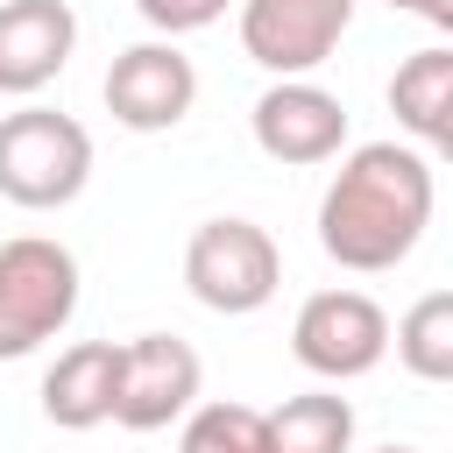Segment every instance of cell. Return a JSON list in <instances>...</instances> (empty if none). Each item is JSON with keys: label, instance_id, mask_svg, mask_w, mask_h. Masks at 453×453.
Listing matches in <instances>:
<instances>
[{"label": "cell", "instance_id": "obj_1", "mask_svg": "<svg viewBox=\"0 0 453 453\" xmlns=\"http://www.w3.org/2000/svg\"><path fill=\"white\" fill-rule=\"evenodd\" d=\"M432 198H439V177H432L425 149L361 142L340 156V170L319 198V248L354 276H382L425 241Z\"/></svg>", "mask_w": 453, "mask_h": 453}, {"label": "cell", "instance_id": "obj_2", "mask_svg": "<svg viewBox=\"0 0 453 453\" xmlns=\"http://www.w3.org/2000/svg\"><path fill=\"white\" fill-rule=\"evenodd\" d=\"M92 184V134L85 120L57 106H21L0 113V198L28 212H57Z\"/></svg>", "mask_w": 453, "mask_h": 453}, {"label": "cell", "instance_id": "obj_3", "mask_svg": "<svg viewBox=\"0 0 453 453\" xmlns=\"http://www.w3.org/2000/svg\"><path fill=\"white\" fill-rule=\"evenodd\" d=\"M78 311V255L50 234L0 241V361L35 354Z\"/></svg>", "mask_w": 453, "mask_h": 453}, {"label": "cell", "instance_id": "obj_4", "mask_svg": "<svg viewBox=\"0 0 453 453\" xmlns=\"http://www.w3.org/2000/svg\"><path fill=\"white\" fill-rule=\"evenodd\" d=\"M276 283H283V255H276L269 226H255V219H241V212L205 219V226L184 241V290H191L205 311H219V319L262 311V304L276 297Z\"/></svg>", "mask_w": 453, "mask_h": 453}, {"label": "cell", "instance_id": "obj_5", "mask_svg": "<svg viewBox=\"0 0 453 453\" xmlns=\"http://www.w3.org/2000/svg\"><path fill=\"white\" fill-rule=\"evenodd\" d=\"M290 354L297 368H311L319 382H354L368 368H382L389 354V311L368 290H311L290 319Z\"/></svg>", "mask_w": 453, "mask_h": 453}, {"label": "cell", "instance_id": "obj_6", "mask_svg": "<svg viewBox=\"0 0 453 453\" xmlns=\"http://www.w3.org/2000/svg\"><path fill=\"white\" fill-rule=\"evenodd\" d=\"M205 361L177 333H134L120 340V389H113V425L120 432H163L198 403Z\"/></svg>", "mask_w": 453, "mask_h": 453}, {"label": "cell", "instance_id": "obj_7", "mask_svg": "<svg viewBox=\"0 0 453 453\" xmlns=\"http://www.w3.org/2000/svg\"><path fill=\"white\" fill-rule=\"evenodd\" d=\"M347 28L354 0H241V50L269 78H311Z\"/></svg>", "mask_w": 453, "mask_h": 453}, {"label": "cell", "instance_id": "obj_8", "mask_svg": "<svg viewBox=\"0 0 453 453\" xmlns=\"http://www.w3.org/2000/svg\"><path fill=\"white\" fill-rule=\"evenodd\" d=\"M106 113L127 127V134H170L191 99H198V71L177 42H134L106 64Z\"/></svg>", "mask_w": 453, "mask_h": 453}, {"label": "cell", "instance_id": "obj_9", "mask_svg": "<svg viewBox=\"0 0 453 453\" xmlns=\"http://www.w3.org/2000/svg\"><path fill=\"white\" fill-rule=\"evenodd\" d=\"M248 127H255V149H262L269 163H290V170L333 163V156L347 149V106H340V92H326V85H311V78H276V85L255 99Z\"/></svg>", "mask_w": 453, "mask_h": 453}, {"label": "cell", "instance_id": "obj_10", "mask_svg": "<svg viewBox=\"0 0 453 453\" xmlns=\"http://www.w3.org/2000/svg\"><path fill=\"white\" fill-rule=\"evenodd\" d=\"M78 50L71 0H0V92H42Z\"/></svg>", "mask_w": 453, "mask_h": 453}, {"label": "cell", "instance_id": "obj_11", "mask_svg": "<svg viewBox=\"0 0 453 453\" xmlns=\"http://www.w3.org/2000/svg\"><path fill=\"white\" fill-rule=\"evenodd\" d=\"M120 389V340H78L42 368V418L57 432H92L113 418Z\"/></svg>", "mask_w": 453, "mask_h": 453}, {"label": "cell", "instance_id": "obj_12", "mask_svg": "<svg viewBox=\"0 0 453 453\" xmlns=\"http://www.w3.org/2000/svg\"><path fill=\"white\" fill-rule=\"evenodd\" d=\"M389 113L411 134V149H446L453 142V50H411L389 78Z\"/></svg>", "mask_w": 453, "mask_h": 453}, {"label": "cell", "instance_id": "obj_13", "mask_svg": "<svg viewBox=\"0 0 453 453\" xmlns=\"http://www.w3.org/2000/svg\"><path fill=\"white\" fill-rule=\"evenodd\" d=\"M269 453H354V403L340 389H297L276 411H262Z\"/></svg>", "mask_w": 453, "mask_h": 453}, {"label": "cell", "instance_id": "obj_14", "mask_svg": "<svg viewBox=\"0 0 453 453\" xmlns=\"http://www.w3.org/2000/svg\"><path fill=\"white\" fill-rule=\"evenodd\" d=\"M396 361L418 382H453V290H425L396 319Z\"/></svg>", "mask_w": 453, "mask_h": 453}, {"label": "cell", "instance_id": "obj_15", "mask_svg": "<svg viewBox=\"0 0 453 453\" xmlns=\"http://www.w3.org/2000/svg\"><path fill=\"white\" fill-rule=\"evenodd\" d=\"M177 453H269L255 403H191Z\"/></svg>", "mask_w": 453, "mask_h": 453}, {"label": "cell", "instance_id": "obj_16", "mask_svg": "<svg viewBox=\"0 0 453 453\" xmlns=\"http://www.w3.org/2000/svg\"><path fill=\"white\" fill-rule=\"evenodd\" d=\"M134 14L170 42V35H191V28H212L226 14V0H134Z\"/></svg>", "mask_w": 453, "mask_h": 453}, {"label": "cell", "instance_id": "obj_17", "mask_svg": "<svg viewBox=\"0 0 453 453\" xmlns=\"http://www.w3.org/2000/svg\"><path fill=\"white\" fill-rule=\"evenodd\" d=\"M396 14H418V21H432V28H453V0H389Z\"/></svg>", "mask_w": 453, "mask_h": 453}, {"label": "cell", "instance_id": "obj_18", "mask_svg": "<svg viewBox=\"0 0 453 453\" xmlns=\"http://www.w3.org/2000/svg\"><path fill=\"white\" fill-rule=\"evenodd\" d=\"M375 453H418V446H375Z\"/></svg>", "mask_w": 453, "mask_h": 453}]
</instances>
